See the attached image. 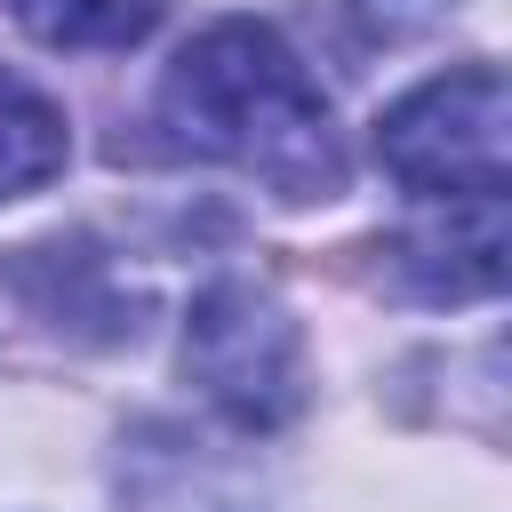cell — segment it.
Wrapping results in <instances>:
<instances>
[{
    "mask_svg": "<svg viewBox=\"0 0 512 512\" xmlns=\"http://www.w3.org/2000/svg\"><path fill=\"white\" fill-rule=\"evenodd\" d=\"M160 128L176 152L224 160L280 200H328L344 184L328 96L312 88L304 56L256 16H224L176 48L160 80Z\"/></svg>",
    "mask_w": 512,
    "mask_h": 512,
    "instance_id": "6da1fadb",
    "label": "cell"
},
{
    "mask_svg": "<svg viewBox=\"0 0 512 512\" xmlns=\"http://www.w3.org/2000/svg\"><path fill=\"white\" fill-rule=\"evenodd\" d=\"M376 160L392 184H408L424 200H504V176H512L504 72L480 56V64H456V72H432L424 88H408L376 120Z\"/></svg>",
    "mask_w": 512,
    "mask_h": 512,
    "instance_id": "7a4b0ae2",
    "label": "cell"
},
{
    "mask_svg": "<svg viewBox=\"0 0 512 512\" xmlns=\"http://www.w3.org/2000/svg\"><path fill=\"white\" fill-rule=\"evenodd\" d=\"M184 376L248 432H272L304 408V336L280 296L248 280H216L184 312Z\"/></svg>",
    "mask_w": 512,
    "mask_h": 512,
    "instance_id": "3957f363",
    "label": "cell"
},
{
    "mask_svg": "<svg viewBox=\"0 0 512 512\" xmlns=\"http://www.w3.org/2000/svg\"><path fill=\"white\" fill-rule=\"evenodd\" d=\"M392 272H400V288H416L432 304L496 296L504 288V200H448L440 224H416L392 240Z\"/></svg>",
    "mask_w": 512,
    "mask_h": 512,
    "instance_id": "277c9868",
    "label": "cell"
},
{
    "mask_svg": "<svg viewBox=\"0 0 512 512\" xmlns=\"http://www.w3.org/2000/svg\"><path fill=\"white\" fill-rule=\"evenodd\" d=\"M64 152H72L64 112H56L32 80H16V72L0 64V200H24V192H40L48 176H64Z\"/></svg>",
    "mask_w": 512,
    "mask_h": 512,
    "instance_id": "5b68a950",
    "label": "cell"
},
{
    "mask_svg": "<svg viewBox=\"0 0 512 512\" xmlns=\"http://www.w3.org/2000/svg\"><path fill=\"white\" fill-rule=\"evenodd\" d=\"M40 48H136L160 24V0H8Z\"/></svg>",
    "mask_w": 512,
    "mask_h": 512,
    "instance_id": "8992f818",
    "label": "cell"
}]
</instances>
